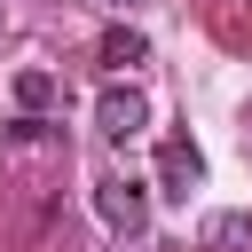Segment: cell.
Masks as SVG:
<instances>
[{"instance_id":"cell-1","label":"cell","mask_w":252,"mask_h":252,"mask_svg":"<svg viewBox=\"0 0 252 252\" xmlns=\"http://www.w3.org/2000/svg\"><path fill=\"white\" fill-rule=\"evenodd\" d=\"M94 213H102L110 228H126V236L150 228V197H142V181H126V173H102V181H94Z\"/></svg>"},{"instance_id":"cell-2","label":"cell","mask_w":252,"mask_h":252,"mask_svg":"<svg viewBox=\"0 0 252 252\" xmlns=\"http://www.w3.org/2000/svg\"><path fill=\"white\" fill-rule=\"evenodd\" d=\"M94 126H102L110 142H134V134L150 126V102H142V87H102V94H94Z\"/></svg>"},{"instance_id":"cell-3","label":"cell","mask_w":252,"mask_h":252,"mask_svg":"<svg viewBox=\"0 0 252 252\" xmlns=\"http://www.w3.org/2000/svg\"><path fill=\"white\" fill-rule=\"evenodd\" d=\"M158 181H165V197H189V189L205 181V158H197V142H181V134H173V142L158 150Z\"/></svg>"},{"instance_id":"cell-4","label":"cell","mask_w":252,"mask_h":252,"mask_svg":"<svg viewBox=\"0 0 252 252\" xmlns=\"http://www.w3.org/2000/svg\"><path fill=\"white\" fill-rule=\"evenodd\" d=\"M102 63H110V71H134V63H150V39H142L134 24H110V32H102Z\"/></svg>"},{"instance_id":"cell-5","label":"cell","mask_w":252,"mask_h":252,"mask_svg":"<svg viewBox=\"0 0 252 252\" xmlns=\"http://www.w3.org/2000/svg\"><path fill=\"white\" fill-rule=\"evenodd\" d=\"M55 94H63V79H55V71H16V102H24V110H47Z\"/></svg>"},{"instance_id":"cell-6","label":"cell","mask_w":252,"mask_h":252,"mask_svg":"<svg viewBox=\"0 0 252 252\" xmlns=\"http://www.w3.org/2000/svg\"><path fill=\"white\" fill-rule=\"evenodd\" d=\"M205 236H213V244H244V236H252V220H244V213H220Z\"/></svg>"},{"instance_id":"cell-7","label":"cell","mask_w":252,"mask_h":252,"mask_svg":"<svg viewBox=\"0 0 252 252\" xmlns=\"http://www.w3.org/2000/svg\"><path fill=\"white\" fill-rule=\"evenodd\" d=\"M110 8H134V0H110Z\"/></svg>"}]
</instances>
